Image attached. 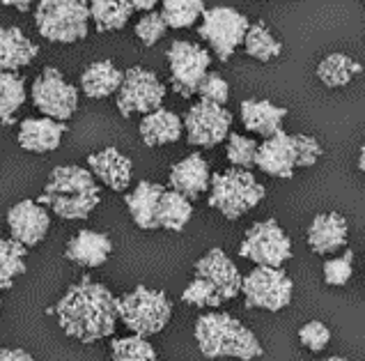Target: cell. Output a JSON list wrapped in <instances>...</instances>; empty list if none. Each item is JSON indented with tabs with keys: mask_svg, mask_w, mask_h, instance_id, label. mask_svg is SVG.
Listing matches in <instances>:
<instances>
[{
	"mask_svg": "<svg viewBox=\"0 0 365 361\" xmlns=\"http://www.w3.org/2000/svg\"><path fill=\"white\" fill-rule=\"evenodd\" d=\"M363 67L354 58L345 54H331L317 65V78L327 88H345L351 83V78L361 74Z\"/></svg>",
	"mask_w": 365,
	"mask_h": 361,
	"instance_id": "cell-27",
	"label": "cell"
},
{
	"mask_svg": "<svg viewBox=\"0 0 365 361\" xmlns=\"http://www.w3.org/2000/svg\"><path fill=\"white\" fill-rule=\"evenodd\" d=\"M239 113H242L244 127L262 138H271L283 131V120L287 118V108L276 106L269 99H244Z\"/></svg>",
	"mask_w": 365,
	"mask_h": 361,
	"instance_id": "cell-20",
	"label": "cell"
},
{
	"mask_svg": "<svg viewBox=\"0 0 365 361\" xmlns=\"http://www.w3.org/2000/svg\"><path fill=\"white\" fill-rule=\"evenodd\" d=\"M347 237H349L347 219L338 212L317 214L308 225V246L317 255H331L342 251L347 246Z\"/></svg>",
	"mask_w": 365,
	"mask_h": 361,
	"instance_id": "cell-17",
	"label": "cell"
},
{
	"mask_svg": "<svg viewBox=\"0 0 365 361\" xmlns=\"http://www.w3.org/2000/svg\"><path fill=\"white\" fill-rule=\"evenodd\" d=\"M165 30H168V26H165L161 12H150L135 24V37H138L145 46H152L165 35Z\"/></svg>",
	"mask_w": 365,
	"mask_h": 361,
	"instance_id": "cell-39",
	"label": "cell"
},
{
	"mask_svg": "<svg viewBox=\"0 0 365 361\" xmlns=\"http://www.w3.org/2000/svg\"><path fill=\"white\" fill-rule=\"evenodd\" d=\"M195 95H200V101H207V104L225 106L227 99H230V88H227L225 78L218 71H207Z\"/></svg>",
	"mask_w": 365,
	"mask_h": 361,
	"instance_id": "cell-36",
	"label": "cell"
},
{
	"mask_svg": "<svg viewBox=\"0 0 365 361\" xmlns=\"http://www.w3.org/2000/svg\"><path fill=\"white\" fill-rule=\"evenodd\" d=\"M170 63V86L180 97L189 99L200 88L202 78L207 76L212 65L210 51L200 44L186 42V39H175L168 49Z\"/></svg>",
	"mask_w": 365,
	"mask_h": 361,
	"instance_id": "cell-11",
	"label": "cell"
},
{
	"mask_svg": "<svg viewBox=\"0 0 365 361\" xmlns=\"http://www.w3.org/2000/svg\"><path fill=\"white\" fill-rule=\"evenodd\" d=\"M244 276L223 249H210L193 267V281L182 299L195 308H216L242 293Z\"/></svg>",
	"mask_w": 365,
	"mask_h": 361,
	"instance_id": "cell-4",
	"label": "cell"
},
{
	"mask_svg": "<svg viewBox=\"0 0 365 361\" xmlns=\"http://www.w3.org/2000/svg\"><path fill=\"white\" fill-rule=\"evenodd\" d=\"M168 178H170V187L175 193L184 195L186 200H195V198H200L202 193L210 191L212 173H210V163H207L202 154L193 152L180 163H175Z\"/></svg>",
	"mask_w": 365,
	"mask_h": 361,
	"instance_id": "cell-18",
	"label": "cell"
},
{
	"mask_svg": "<svg viewBox=\"0 0 365 361\" xmlns=\"http://www.w3.org/2000/svg\"><path fill=\"white\" fill-rule=\"evenodd\" d=\"M354 274V253L347 249L342 255L324 263V281L329 285H347Z\"/></svg>",
	"mask_w": 365,
	"mask_h": 361,
	"instance_id": "cell-37",
	"label": "cell"
},
{
	"mask_svg": "<svg viewBox=\"0 0 365 361\" xmlns=\"http://www.w3.org/2000/svg\"><path fill=\"white\" fill-rule=\"evenodd\" d=\"M205 12V3L202 0H165L161 16L168 28L173 30H182L193 26L197 19Z\"/></svg>",
	"mask_w": 365,
	"mask_h": 361,
	"instance_id": "cell-33",
	"label": "cell"
},
{
	"mask_svg": "<svg viewBox=\"0 0 365 361\" xmlns=\"http://www.w3.org/2000/svg\"><path fill=\"white\" fill-rule=\"evenodd\" d=\"M250 28L248 16L232 7H212L202 12V24L197 26L200 35L221 63H227L235 51L244 44Z\"/></svg>",
	"mask_w": 365,
	"mask_h": 361,
	"instance_id": "cell-9",
	"label": "cell"
},
{
	"mask_svg": "<svg viewBox=\"0 0 365 361\" xmlns=\"http://www.w3.org/2000/svg\"><path fill=\"white\" fill-rule=\"evenodd\" d=\"M359 171L365 173V146H363L361 152H359Z\"/></svg>",
	"mask_w": 365,
	"mask_h": 361,
	"instance_id": "cell-43",
	"label": "cell"
},
{
	"mask_svg": "<svg viewBox=\"0 0 365 361\" xmlns=\"http://www.w3.org/2000/svg\"><path fill=\"white\" fill-rule=\"evenodd\" d=\"M299 340L310 352H322L331 343V329L319 320H310L299 329Z\"/></svg>",
	"mask_w": 365,
	"mask_h": 361,
	"instance_id": "cell-38",
	"label": "cell"
},
{
	"mask_svg": "<svg viewBox=\"0 0 365 361\" xmlns=\"http://www.w3.org/2000/svg\"><path fill=\"white\" fill-rule=\"evenodd\" d=\"M163 187L156 182H148L143 180L138 182V187H135L131 193L124 195V203H127L129 208V214L131 219L135 221V225L143 230H156L159 228V200L163 195Z\"/></svg>",
	"mask_w": 365,
	"mask_h": 361,
	"instance_id": "cell-22",
	"label": "cell"
},
{
	"mask_svg": "<svg viewBox=\"0 0 365 361\" xmlns=\"http://www.w3.org/2000/svg\"><path fill=\"white\" fill-rule=\"evenodd\" d=\"M239 255L255 263L257 267L280 270L292 258V242L276 219L257 221L246 230L242 244H239Z\"/></svg>",
	"mask_w": 365,
	"mask_h": 361,
	"instance_id": "cell-10",
	"label": "cell"
},
{
	"mask_svg": "<svg viewBox=\"0 0 365 361\" xmlns=\"http://www.w3.org/2000/svg\"><path fill=\"white\" fill-rule=\"evenodd\" d=\"M3 5H7V7H16L19 12H28V9H30V3H28V0H5Z\"/></svg>",
	"mask_w": 365,
	"mask_h": 361,
	"instance_id": "cell-41",
	"label": "cell"
},
{
	"mask_svg": "<svg viewBox=\"0 0 365 361\" xmlns=\"http://www.w3.org/2000/svg\"><path fill=\"white\" fill-rule=\"evenodd\" d=\"M182 125L186 131V141L195 148H216L218 143L227 141L232 127V113L225 106L195 101L184 113Z\"/></svg>",
	"mask_w": 365,
	"mask_h": 361,
	"instance_id": "cell-15",
	"label": "cell"
},
{
	"mask_svg": "<svg viewBox=\"0 0 365 361\" xmlns=\"http://www.w3.org/2000/svg\"><path fill=\"white\" fill-rule=\"evenodd\" d=\"M195 343L207 359L253 361L264 355L257 336L230 313H205L195 320Z\"/></svg>",
	"mask_w": 365,
	"mask_h": 361,
	"instance_id": "cell-2",
	"label": "cell"
},
{
	"mask_svg": "<svg viewBox=\"0 0 365 361\" xmlns=\"http://www.w3.org/2000/svg\"><path fill=\"white\" fill-rule=\"evenodd\" d=\"M0 361H35V359H33V355H28L26 350L5 347V350H0Z\"/></svg>",
	"mask_w": 365,
	"mask_h": 361,
	"instance_id": "cell-40",
	"label": "cell"
},
{
	"mask_svg": "<svg viewBox=\"0 0 365 361\" xmlns=\"http://www.w3.org/2000/svg\"><path fill=\"white\" fill-rule=\"evenodd\" d=\"M30 95H33V104L44 113V118L56 122L69 120L78 108V90L67 83L65 76L53 67H46L35 78Z\"/></svg>",
	"mask_w": 365,
	"mask_h": 361,
	"instance_id": "cell-14",
	"label": "cell"
},
{
	"mask_svg": "<svg viewBox=\"0 0 365 361\" xmlns=\"http://www.w3.org/2000/svg\"><path fill=\"white\" fill-rule=\"evenodd\" d=\"M184 133L182 118L173 111L159 108L140 120V138L148 148L177 143Z\"/></svg>",
	"mask_w": 365,
	"mask_h": 361,
	"instance_id": "cell-25",
	"label": "cell"
},
{
	"mask_svg": "<svg viewBox=\"0 0 365 361\" xmlns=\"http://www.w3.org/2000/svg\"><path fill=\"white\" fill-rule=\"evenodd\" d=\"M154 0H131V7L133 9H148V12H152L154 9Z\"/></svg>",
	"mask_w": 365,
	"mask_h": 361,
	"instance_id": "cell-42",
	"label": "cell"
},
{
	"mask_svg": "<svg viewBox=\"0 0 365 361\" xmlns=\"http://www.w3.org/2000/svg\"><path fill=\"white\" fill-rule=\"evenodd\" d=\"M267 189L250 171L227 168L212 175L210 182V208L221 212L225 219L237 221L264 200Z\"/></svg>",
	"mask_w": 365,
	"mask_h": 361,
	"instance_id": "cell-6",
	"label": "cell"
},
{
	"mask_svg": "<svg viewBox=\"0 0 365 361\" xmlns=\"http://www.w3.org/2000/svg\"><path fill=\"white\" fill-rule=\"evenodd\" d=\"M48 313L58 317L62 332L67 336L81 340V343H97L115 332L118 299L106 285L86 276L71 285Z\"/></svg>",
	"mask_w": 365,
	"mask_h": 361,
	"instance_id": "cell-1",
	"label": "cell"
},
{
	"mask_svg": "<svg viewBox=\"0 0 365 361\" xmlns=\"http://www.w3.org/2000/svg\"><path fill=\"white\" fill-rule=\"evenodd\" d=\"M315 361H349L345 357H327V359H315Z\"/></svg>",
	"mask_w": 365,
	"mask_h": 361,
	"instance_id": "cell-44",
	"label": "cell"
},
{
	"mask_svg": "<svg viewBox=\"0 0 365 361\" xmlns=\"http://www.w3.org/2000/svg\"><path fill=\"white\" fill-rule=\"evenodd\" d=\"M97 180L88 168L81 166H58L39 195V205H46L60 219L76 221L88 219L101 203Z\"/></svg>",
	"mask_w": 365,
	"mask_h": 361,
	"instance_id": "cell-3",
	"label": "cell"
},
{
	"mask_svg": "<svg viewBox=\"0 0 365 361\" xmlns=\"http://www.w3.org/2000/svg\"><path fill=\"white\" fill-rule=\"evenodd\" d=\"M39 49L16 26H0V71H12L30 65Z\"/></svg>",
	"mask_w": 365,
	"mask_h": 361,
	"instance_id": "cell-24",
	"label": "cell"
},
{
	"mask_svg": "<svg viewBox=\"0 0 365 361\" xmlns=\"http://www.w3.org/2000/svg\"><path fill=\"white\" fill-rule=\"evenodd\" d=\"M173 317V304L161 290H150L148 285H135L131 293L118 299V320L131 329L133 336L148 338L163 332Z\"/></svg>",
	"mask_w": 365,
	"mask_h": 361,
	"instance_id": "cell-7",
	"label": "cell"
},
{
	"mask_svg": "<svg viewBox=\"0 0 365 361\" xmlns=\"http://www.w3.org/2000/svg\"><path fill=\"white\" fill-rule=\"evenodd\" d=\"M26 101V81L12 71H0V125H12Z\"/></svg>",
	"mask_w": 365,
	"mask_h": 361,
	"instance_id": "cell-30",
	"label": "cell"
},
{
	"mask_svg": "<svg viewBox=\"0 0 365 361\" xmlns=\"http://www.w3.org/2000/svg\"><path fill=\"white\" fill-rule=\"evenodd\" d=\"M257 146L259 143L255 138L242 136V133H230V136H227V148H225L227 161H230L235 168L248 171L250 166H255Z\"/></svg>",
	"mask_w": 365,
	"mask_h": 361,
	"instance_id": "cell-35",
	"label": "cell"
},
{
	"mask_svg": "<svg viewBox=\"0 0 365 361\" xmlns=\"http://www.w3.org/2000/svg\"><path fill=\"white\" fill-rule=\"evenodd\" d=\"M322 146L315 136H306V133H287L278 131L276 136L264 138L257 146L255 166L271 175V178H294L297 168L315 166L322 157Z\"/></svg>",
	"mask_w": 365,
	"mask_h": 361,
	"instance_id": "cell-5",
	"label": "cell"
},
{
	"mask_svg": "<svg viewBox=\"0 0 365 361\" xmlns=\"http://www.w3.org/2000/svg\"><path fill=\"white\" fill-rule=\"evenodd\" d=\"M124 81V71L115 67L110 60H99L92 63L86 71L81 74V88L90 99H103L115 95Z\"/></svg>",
	"mask_w": 365,
	"mask_h": 361,
	"instance_id": "cell-26",
	"label": "cell"
},
{
	"mask_svg": "<svg viewBox=\"0 0 365 361\" xmlns=\"http://www.w3.org/2000/svg\"><path fill=\"white\" fill-rule=\"evenodd\" d=\"M88 168L92 173V178L101 180L113 191L129 189L133 163L129 157H124L118 148H106L101 152H92L88 157Z\"/></svg>",
	"mask_w": 365,
	"mask_h": 361,
	"instance_id": "cell-19",
	"label": "cell"
},
{
	"mask_svg": "<svg viewBox=\"0 0 365 361\" xmlns=\"http://www.w3.org/2000/svg\"><path fill=\"white\" fill-rule=\"evenodd\" d=\"M67 125L48 118H26L19 127V146L28 152H53L60 148Z\"/></svg>",
	"mask_w": 365,
	"mask_h": 361,
	"instance_id": "cell-21",
	"label": "cell"
},
{
	"mask_svg": "<svg viewBox=\"0 0 365 361\" xmlns=\"http://www.w3.org/2000/svg\"><path fill=\"white\" fill-rule=\"evenodd\" d=\"M242 293L248 308H264V311H280L292 302L294 283L283 270L271 267H255L242 281Z\"/></svg>",
	"mask_w": 365,
	"mask_h": 361,
	"instance_id": "cell-13",
	"label": "cell"
},
{
	"mask_svg": "<svg viewBox=\"0 0 365 361\" xmlns=\"http://www.w3.org/2000/svg\"><path fill=\"white\" fill-rule=\"evenodd\" d=\"M133 7L127 0H95L90 3V19L95 21L99 33L108 30H122L129 24Z\"/></svg>",
	"mask_w": 365,
	"mask_h": 361,
	"instance_id": "cell-28",
	"label": "cell"
},
{
	"mask_svg": "<svg viewBox=\"0 0 365 361\" xmlns=\"http://www.w3.org/2000/svg\"><path fill=\"white\" fill-rule=\"evenodd\" d=\"M35 26L48 42H81L90 30V5L81 0H41L35 9Z\"/></svg>",
	"mask_w": 365,
	"mask_h": 361,
	"instance_id": "cell-8",
	"label": "cell"
},
{
	"mask_svg": "<svg viewBox=\"0 0 365 361\" xmlns=\"http://www.w3.org/2000/svg\"><path fill=\"white\" fill-rule=\"evenodd\" d=\"M7 225L9 233H12V240L28 249V246H37L44 240L51 228V219L44 205L35 200H21L14 208H9Z\"/></svg>",
	"mask_w": 365,
	"mask_h": 361,
	"instance_id": "cell-16",
	"label": "cell"
},
{
	"mask_svg": "<svg viewBox=\"0 0 365 361\" xmlns=\"http://www.w3.org/2000/svg\"><path fill=\"white\" fill-rule=\"evenodd\" d=\"M113 361H156V350L140 336H124L110 343Z\"/></svg>",
	"mask_w": 365,
	"mask_h": 361,
	"instance_id": "cell-34",
	"label": "cell"
},
{
	"mask_svg": "<svg viewBox=\"0 0 365 361\" xmlns=\"http://www.w3.org/2000/svg\"><path fill=\"white\" fill-rule=\"evenodd\" d=\"M26 272V246L0 237V288H12L14 278Z\"/></svg>",
	"mask_w": 365,
	"mask_h": 361,
	"instance_id": "cell-32",
	"label": "cell"
},
{
	"mask_svg": "<svg viewBox=\"0 0 365 361\" xmlns=\"http://www.w3.org/2000/svg\"><path fill=\"white\" fill-rule=\"evenodd\" d=\"M191 216H193L191 200H186L184 195L175 191H163L159 200V216H156L159 219V228L182 233L189 225Z\"/></svg>",
	"mask_w": 365,
	"mask_h": 361,
	"instance_id": "cell-29",
	"label": "cell"
},
{
	"mask_svg": "<svg viewBox=\"0 0 365 361\" xmlns=\"http://www.w3.org/2000/svg\"><path fill=\"white\" fill-rule=\"evenodd\" d=\"M110 251H113V242L108 235L97 230H81L69 240L65 255L67 260L81 267H99L108 260Z\"/></svg>",
	"mask_w": 365,
	"mask_h": 361,
	"instance_id": "cell-23",
	"label": "cell"
},
{
	"mask_svg": "<svg viewBox=\"0 0 365 361\" xmlns=\"http://www.w3.org/2000/svg\"><path fill=\"white\" fill-rule=\"evenodd\" d=\"M165 99V86L159 81L154 71L145 67H131L124 71V81L118 90V111L124 118H131L135 113L159 111Z\"/></svg>",
	"mask_w": 365,
	"mask_h": 361,
	"instance_id": "cell-12",
	"label": "cell"
},
{
	"mask_svg": "<svg viewBox=\"0 0 365 361\" xmlns=\"http://www.w3.org/2000/svg\"><path fill=\"white\" fill-rule=\"evenodd\" d=\"M244 51H246V56L259 60V63H269V60H274L283 54V44L271 35L267 24L257 21V24H250L248 28V33L244 37Z\"/></svg>",
	"mask_w": 365,
	"mask_h": 361,
	"instance_id": "cell-31",
	"label": "cell"
}]
</instances>
